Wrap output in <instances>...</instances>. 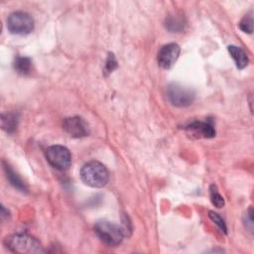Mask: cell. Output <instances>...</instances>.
I'll return each mask as SVG.
<instances>
[{"instance_id": "obj_12", "label": "cell", "mask_w": 254, "mask_h": 254, "mask_svg": "<svg viewBox=\"0 0 254 254\" xmlns=\"http://www.w3.org/2000/svg\"><path fill=\"white\" fill-rule=\"evenodd\" d=\"M14 68L20 74H23V75L29 74L32 69L31 59L24 56H17L14 61Z\"/></svg>"}, {"instance_id": "obj_19", "label": "cell", "mask_w": 254, "mask_h": 254, "mask_svg": "<svg viewBox=\"0 0 254 254\" xmlns=\"http://www.w3.org/2000/svg\"><path fill=\"white\" fill-rule=\"evenodd\" d=\"M244 224H245V227L247 229H249V231L252 232L253 230V209L252 207H249L248 210L246 211L245 215H244Z\"/></svg>"}, {"instance_id": "obj_16", "label": "cell", "mask_w": 254, "mask_h": 254, "mask_svg": "<svg viewBox=\"0 0 254 254\" xmlns=\"http://www.w3.org/2000/svg\"><path fill=\"white\" fill-rule=\"evenodd\" d=\"M239 29L244 33L248 34H251L253 32V17L251 11L241 19V21L239 22Z\"/></svg>"}, {"instance_id": "obj_9", "label": "cell", "mask_w": 254, "mask_h": 254, "mask_svg": "<svg viewBox=\"0 0 254 254\" xmlns=\"http://www.w3.org/2000/svg\"><path fill=\"white\" fill-rule=\"evenodd\" d=\"M185 129L193 136L199 138H212L215 136V130L210 120L191 121L185 126Z\"/></svg>"}, {"instance_id": "obj_14", "label": "cell", "mask_w": 254, "mask_h": 254, "mask_svg": "<svg viewBox=\"0 0 254 254\" xmlns=\"http://www.w3.org/2000/svg\"><path fill=\"white\" fill-rule=\"evenodd\" d=\"M165 26L171 32H181L182 30H184V27H185L184 17L177 16V15L170 16L166 19Z\"/></svg>"}, {"instance_id": "obj_13", "label": "cell", "mask_w": 254, "mask_h": 254, "mask_svg": "<svg viewBox=\"0 0 254 254\" xmlns=\"http://www.w3.org/2000/svg\"><path fill=\"white\" fill-rule=\"evenodd\" d=\"M2 128L8 132L13 133L18 126V117L15 113H5L1 117Z\"/></svg>"}, {"instance_id": "obj_17", "label": "cell", "mask_w": 254, "mask_h": 254, "mask_svg": "<svg viewBox=\"0 0 254 254\" xmlns=\"http://www.w3.org/2000/svg\"><path fill=\"white\" fill-rule=\"evenodd\" d=\"M208 217L211 219V221H213L216 225H217V227L223 232V233H227V227H226V224H225V222H224V220L222 219V217L218 214V213H216V212H214V211H212V210H209L208 211Z\"/></svg>"}, {"instance_id": "obj_10", "label": "cell", "mask_w": 254, "mask_h": 254, "mask_svg": "<svg viewBox=\"0 0 254 254\" xmlns=\"http://www.w3.org/2000/svg\"><path fill=\"white\" fill-rule=\"evenodd\" d=\"M227 51H228L229 55L231 56V58L233 59V61L235 62L237 68L242 69L247 66L249 60H248L247 54L245 53V51L242 48L234 46V45H230L227 47Z\"/></svg>"}, {"instance_id": "obj_8", "label": "cell", "mask_w": 254, "mask_h": 254, "mask_svg": "<svg viewBox=\"0 0 254 254\" xmlns=\"http://www.w3.org/2000/svg\"><path fill=\"white\" fill-rule=\"evenodd\" d=\"M64 130L73 138L85 137L89 134L88 124L79 116L64 118L63 121Z\"/></svg>"}, {"instance_id": "obj_5", "label": "cell", "mask_w": 254, "mask_h": 254, "mask_svg": "<svg viewBox=\"0 0 254 254\" xmlns=\"http://www.w3.org/2000/svg\"><path fill=\"white\" fill-rule=\"evenodd\" d=\"M167 97L174 106L187 107L193 102L195 93L187 86L172 82L167 87Z\"/></svg>"}, {"instance_id": "obj_4", "label": "cell", "mask_w": 254, "mask_h": 254, "mask_svg": "<svg viewBox=\"0 0 254 254\" xmlns=\"http://www.w3.org/2000/svg\"><path fill=\"white\" fill-rule=\"evenodd\" d=\"M7 29L14 35H28L34 29V20L32 16L23 11L11 13L6 20Z\"/></svg>"}, {"instance_id": "obj_11", "label": "cell", "mask_w": 254, "mask_h": 254, "mask_svg": "<svg viewBox=\"0 0 254 254\" xmlns=\"http://www.w3.org/2000/svg\"><path fill=\"white\" fill-rule=\"evenodd\" d=\"M3 167H4V171L6 174L7 179L9 180L10 184L17 190H19L22 192H26L28 190L25 183L21 180V178L14 172V170L5 162H3Z\"/></svg>"}, {"instance_id": "obj_6", "label": "cell", "mask_w": 254, "mask_h": 254, "mask_svg": "<svg viewBox=\"0 0 254 254\" xmlns=\"http://www.w3.org/2000/svg\"><path fill=\"white\" fill-rule=\"evenodd\" d=\"M46 159L55 169L60 171L67 170L71 165V155L67 148L62 145H53L47 148Z\"/></svg>"}, {"instance_id": "obj_15", "label": "cell", "mask_w": 254, "mask_h": 254, "mask_svg": "<svg viewBox=\"0 0 254 254\" xmlns=\"http://www.w3.org/2000/svg\"><path fill=\"white\" fill-rule=\"evenodd\" d=\"M209 196H210V200H211V203L220 208V207H223L224 205V199L222 197V195L218 192V190H217V187L215 185H211L209 187Z\"/></svg>"}, {"instance_id": "obj_2", "label": "cell", "mask_w": 254, "mask_h": 254, "mask_svg": "<svg viewBox=\"0 0 254 254\" xmlns=\"http://www.w3.org/2000/svg\"><path fill=\"white\" fill-rule=\"evenodd\" d=\"M4 243L10 251L15 253L38 254L45 252L41 243L35 237L28 234L10 235L6 237Z\"/></svg>"}, {"instance_id": "obj_3", "label": "cell", "mask_w": 254, "mask_h": 254, "mask_svg": "<svg viewBox=\"0 0 254 254\" xmlns=\"http://www.w3.org/2000/svg\"><path fill=\"white\" fill-rule=\"evenodd\" d=\"M94 232L97 237L109 247L118 246L125 236L120 225L104 219L95 222Z\"/></svg>"}, {"instance_id": "obj_18", "label": "cell", "mask_w": 254, "mask_h": 254, "mask_svg": "<svg viewBox=\"0 0 254 254\" xmlns=\"http://www.w3.org/2000/svg\"><path fill=\"white\" fill-rule=\"evenodd\" d=\"M115 68H117V61L113 53H108L105 64H104V72L106 74L111 73Z\"/></svg>"}, {"instance_id": "obj_1", "label": "cell", "mask_w": 254, "mask_h": 254, "mask_svg": "<svg viewBox=\"0 0 254 254\" xmlns=\"http://www.w3.org/2000/svg\"><path fill=\"white\" fill-rule=\"evenodd\" d=\"M81 181L91 188H102L109 180V173L106 167L97 161H90L84 164L79 172Z\"/></svg>"}, {"instance_id": "obj_7", "label": "cell", "mask_w": 254, "mask_h": 254, "mask_svg": "<svg viewBox=\"0 0 254 254\" xmlns=\"http://www.w3.org/2000/svg\"><path fill=\"white\" fill-rule=\"evenodd\" d=\"M181 48L176 43H169L161 47L158 52V64L165 69L171 68L179 59Z\"/></svg>"}]
</instances>
